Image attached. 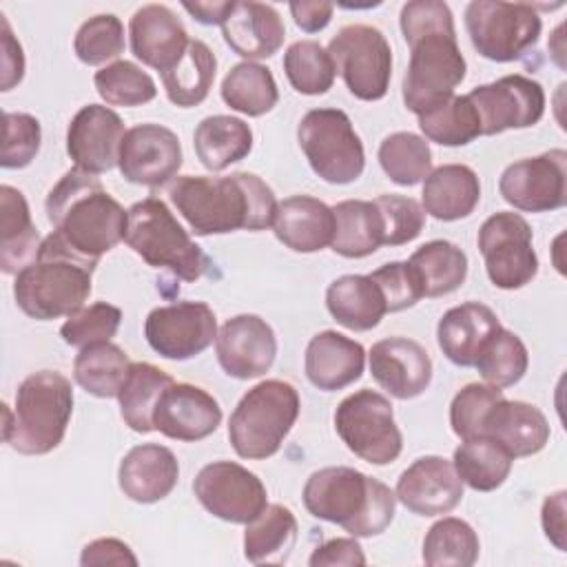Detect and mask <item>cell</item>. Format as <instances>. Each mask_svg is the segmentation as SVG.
Instances as JSON below:
<instances>
[{
    "label": "cell",
    "mask_w": 567,
    "mask_h": 567,
    "mask_svg": "<svg viewBox=\"0 0 567 567\" xmlns=\"http://www.w3.org/2000/svg\"><path fill=\"white\" fill-rule=\"evenodd\" d=\"M221 423V408L217 399L193 383H171L153 412L157 432L173 441L195 443L210 436Z\"/></svg>",
    "instance_id": "cell-22"
},
{
    "label": "cell",
    "mask_w": 567,
    "mask_h": 567,
    "mask_svg": "<svg viewBox=\"0 0 567 567\" xmlns=\"http://www.w3.org/2000/svg\"><path fill=\"white\" fill-rule=\"evenodd\" d=\"M416 117L425 140L441 146H465L483 135L481 117L467 95H452Z\"/></svg>",
    "instance_id": "cell-45"
},
{
    "label": "cell",
    "mask_w": 567,
    "mask_h": 567,
    "mask_svg": "<svg viewBox=\"0 0 567 567\" xmlns=\"http://www.w3.org/2000/svg\"><path fill=\"white\" fill-rule=\"evenodd\" d=\"M465 29L478 55L492 62H514L536 47L543 20L527 2L474 0L465 9Z\"/></svg>",
    "instance_id": "cell-10"
},
{
    "label": "cell",
    "mask_w": 567,
    "mask_h": 567,
    "mask_svg": "<svg viewBox=\"0 0 567 567\" xmlns=\"http://www.w3.org/2000/svg\"><path fill=\"white\" fill-rule=\"evenodd\" d=\"M545 414L525 401L498 399L483 416L481 434L501 443L514 458L538 454L549 441Z\"/></svg>",
    "instance_id": "cell-29"
},
{
    "label": "cell",
    "mask_w": 567,
    "mask_h": 567,
    "mask_svg": "<svg viewBox=\"0 0 567 567\" xmlns=\"http://www.w3.org/2000/svg\"><path fill=\"white\" fill-rule=\"evenodd\" d=\"M124 24L113 13H97L84 20L75 33L73 51L86 66H100L124 53Z\"/></svg>",
    "instance_id": "cell-49"
},
{
    "label": "cell",
    "mask_w": 567,
    "mask_h": 567,
    "mask_svg": "<svg viewBox=\"0 0 567 567\" xmlns=\"http://www.w3.org/2000/svg\"><path fill=\"white\" fill-rule=\"evenodd\" d=\"M297 142L328 184H352L365 168V151L350 117L341 109H312L297 126Z\"/></svg>",
    "instance_id": "cell-9"
},
{
    "label": "cell",
    "mask_w": 567,
    "mask_h": 567,
    "mask_svg": "<svg viewBox=\"0 0 567 567\" xmlns=\"http://www.w3.org/2000/svg\"><path fill=\"white\" fill-rule=\"evenodd\" d=\"M532 241V226L514 210H498L483 221L476 244L496 288L518 290L538 275V255Z\"/></svg>",
    "instance_id": "cell-13"
},
{
    "label": "cell",
    "mask_w": 567,
    "mask_h": 567,
    "mask_svg": "<svg viewBox=\"0 0 567 567\" xmlns=\"http://www.w3.org/2000/svg\"><path fill=\"white\" fill-rule=\"evenodd\" d=\"M326 308L337 323L365 332L388 315L385 297L370 275H341L326 290Z\"/></svg>",
    "instance_id": "cell-32"
},
{
    "label": "cell",
    "mask_w": 567,
    "mask_h": 567,
    "mask_svg": "<svg viewBox=\"0 0 567 567\" xmlns=\"http://www.w3.org/2000/svg\"><path fill=\"white\" fill-rule=\"evenodd\" d=\"M144 337L159 357L186 361L217 339V317L206 301H175L148 312Z\"/></svg>",
    "instance_id": "cell-16"
},
{
    "label": "cell",
    "mask_w": 567,
    "mask_h": 567,
    "mask_svg": "<svg viewBox=\"0 0 567 567\" xmlns=\"http://www.w3.org/2000/svg\"><path fill=\"white\" fill-rule=\"evenodd\" d=\"M328 53L357 100L377 102L385 97L392 78V49L381 29L346 24L330 40Z\"/></svg>",
    "instance_id": "cell-12"
},
{
    "label": "cell",
    "mask_w": 567,
    "mask_h": 567,
    "mask_svg": "<svg viewBox=\"0 0 567 567\" xmlns=\"http://www.w3.org/2000/svg\"><path fill=\"white\" fill-rule=\"evenodd\" d=\"M95 266L97 261L75 257L49 235L38 257L16 275L13 299L27 317L38 321L69 317L89 299Z\"/></svg>",
    "instance_id": "cell-6"
},
{
    "label": "cell",
    "mask_w": 567,
    "mask_h": 567,
    "mask_svg": "<svg viewBox=\"0 0 567 567\" xmlns=\"http://www.w3.org/2000/svg\"><path fill=\"white\" fill-rule=\"evenodd\" d=\"M131 363L133 361L120 346L111 341L93 343L80 348V352L75 354L73 379L84 392L97 399H117L128 377Z\"/></svg>",
    "instance_id": "cell-38"
},
{
    "label": "cell",
    "mask_w": 567,
    "mask_h": 567,
    "mask_svg": "<svg viewBox=\"0 0 567 567\" xmlns=\"http://www.w3.org/2000/svg\"><path fill=\"white\" fill-rule=\"evenodd\" d=\"M221 370L233 379H257L266 374L277 357V337L259 315H235L221 323L215 339Z\"/></svg>",
    "instance_id": "cell-19"
},
{
    "label": "cell",
    "mask_w": 567,
    "mask_h": 567,
    "mask_svg": "<svg viewBox=\"0 0 567 567\" xmlns=\"http://www.w3.org/2000/svg\"><path fill=\"white\" fill-rule=\"evenodd\" d=\"M233 0L228 2H184V9L199 22V24H219L233 9Z\"/></svg>",
    "instance_id": "cell-60"
},
{
    "label": "cell",
    "mask_w": 567,
    "mask_h": 567,
    "mask_svg": "<svg viewBox=\"0 0 567 567\" xmlns=\"http://www.w3.org/2000/svg\"><path fill=\"white\" fill-rule=\"evenodd\" d=\"M93 84L109 106H142L157 95L155 80L128 60H115L95 71Z\"/></svg>",
    "instance_id": "cell-48"
},
{
    "label": "cell",
    "mask_w": 567,
    "mask_h": 567,
    "mask_svg": "<svg viewBox=\"0 0 567 567\" xmlns=\"http://www.w3.org/2000/svg\"><path fill=\"white\" fill-rule=\"evenodd\" d=\"M334 235L330 248L346 259H361L385 246L379 206L368 199H343L332 206Z\"/></svg>",
    "instance_id": "cell-33"
},
{
    "label": "cell",
    "mask_w": 567,
    "mask_h": 567,
    "mask_svg": "<svg viewBox=\"0 0 567 567\" xmlns=\"http://www.w3.org/2000/svg\"><path fill=\"white\" fill-rule=\"evenodd\" d=\"M372 281L381 288L385 297L388 312H399L412 308L423 299V288L416 270L408 261H390L370 272Z\"/></svg>",
    "instance_id": "cell-54"
},
{
    "label": "cell",
    "mask_w": 567,
    "mask_h": 567,
    "mask_svg": "<svg viewBox=\"0 0 567 567\" xmlns=\"http://www.w3.org/2000/svg\"><path fill=\"white\" fill-rule=\"evenodd\" d=\"M215 71L217 58L213 49L204 40H190L182 60L171 71L162 73L166 97L179 109L202 104L210 93Z\"/></svg>",
    "instance_id": "cell-37"
},
{
    "label": "cell",
    "mask_w": 567,
    "mask_h": 567,
    "mask_svg": "<svg viewBox=\"0 0 567 567\" xmlns=\"http://www.w3.org/2000/svg\"><path fill=\"white\" fill-rule=\"evenodd\" d=\"M131 51L142 64L171 71L184 55L190 38L184 22L166 4H144L128 22Z\"/></svg>",
    "instance_id": "cell-24"
},
{
    "label": "cell",
    "mask_w": 567,
    "mask_h": 567,
    "mask_svg": "<svg viewBox=\"0 0 567 567\" xmlns=\"http://www.w3.org/2000/svg\"><path fill=\"white\" fill-rule=\"evenodd\" d=\"M80 565L82 567H89V565H131V567H135L137 558L124 540L97 538V540H91L89 545H84V549L80 554Z\"/></svg>",
    "instance_id": "cell-56"
},
{
    "label": "cell",
    "mask_w": 567,
    "mask_h": 567,
    "mask_svg": "<svg viewBox=\"0 0 567 567\" xmlns=\"http://www.w3.org/2000/svg\"><path fill=\"white\" fill-rule=\"evenodd\" d=\"M171 383H173V377L162 368L146 361L131 363L128 377L117 394V401H120V414L133 432L148 434L155 430L153 412L162 392Z\"/></svg>",
    "instance_id": "cell-39"
},
{
    "label": "cell",
    "mask_w": 567,
    "mask_h": 567,
    "mask_svg": "<svg viewBox=\"0 0 567 567\" xmlns=\"http://www.w3.org/2000/svg\"><path fill=\"white\" fill-rule=\"evenodd\" d=\"M501 328L496 312L478 301H465L450 308L436 326L441 352L461 368H474L483 346Z\"/></svg>",
    "instance_id": "cell-30"
},
{
    "label": "cell",
    "mask_w": 567,
    "mask_h": 567,
    "mask_svg": "<svg viewBox=\"0 0 567 567\" xmlns=\"http://www.w3.org/2000/svg\"><path fill=\"white\" fill-rule=\"evenodd\" d=\"M481 202L478 175L467 164H443L423 179L421 206L439 221L465 219Z\"/></svg>",
    "instance_id": "cell-31"
},
{
    "label": "cell",
    "mask_w": 567,
    "mask_h": 567,
    "mask_svg": "<svg viewBox=\"0 0 567 567\" xmlns=\"http://www.w3.org/2000/svg\"><path fill=\"white\" fill-rule=\"evenodd\" d=\"M292 18H295V24L306 31V33H317L321 29L328 27V22L332 20V11H334V4L330 2H290L288 4Z\"/></svg>",
    "instance_id": "cell-59"
},
{
    "label": "cell",
    "mask_w": 567,
    "mask_h": 567,
    "mask_svg": "<svg viewBox=\"0 0 567 567\" xmlns=\"http://www.w3.org/2000/svg\"><path fill=\"white\" fill-rule=\"evenodd\" d=\"M124 133V122L113 109L86 104L69 122L66 153L80 171L91 175L109 173L117 166Z\"/></svg>",
    "instance_id": "cell-20"
},
{
    "label": "cell",
    "mask_w": 567,
    "mask_h": 567,
    "mask_svg": "<svg viewBox=\"0 0 567 567\" xmlns=\"http://www.w3.org/2000/svg\"><path fill=\"white\" fill-rule=\"evenodd\" d=\"M385 228V246H401L416 239L425 226L423 206L405 195L385 193L374 199Z\"/></svg>",
    "instance_id": "cell-53"
},
{
    "label": "cell",
    "mask_w": 567,
    "mask_h": 567,
    "mask_svg": "<svg viewBox=\"0 0 567 567\" xmlns=\"http://www.w3.org/2000/svg\"><path fill=\"white\" fill-rule=\"evenodd\" d=\"M452 465L463 485L476 492H494L507 481L514 456L494 439L476 436L463 441L454 450Z\"/></svg>",
    "instance_id": "cell-41"
},
{
    "label": "cell",
    "mask_w": 567,
    "mask_h": 567,
    "mask_svg": "<svg viewBox=\"0 0 567 567\" xmlns=\"http://www.w3.org/2000/svg\"><path fill=\"white\" fill-rule=\"evenodd\" d=\"M193 492L208 514L235 525L250 523L268 505L261 478L235 461L204 465L193 481Z\"/></svg>",
    "instance_id": "cell-14"
},
{
    "label": "cell",
    "mask_w": 567,
    "mask_h": 567,
    "mask_svg": "<svg viewBox=\"0 0 567 567\" xmlns=\"http://www.w3.org/2000/svg\"><path fill=\"white\" fill-rule=\"evenodd\" d=\"M51 237L75 257H100L124 241L128 210L106 193L102 182L80 168H69L44 202Z\"/></svg>",
    "instance_id": "cell-3"
},
{
    "label": "cell",
    "mask_w": 567,
    "mask_h": 567,
    "mask_svg": "<svg viewBox=\"0 0 567 567\" xmlns=\"http://www.w3.org/2000/svg\"><path fill=\"white\" fill-rule=\"evenodd\" d=\"M226 44L246 62L272 58L286 38L279 11L266 2H235L221 22Z\"/></svg>",
    "instance_id": "cell-27"
},
{
    "label": "cell",
    "mask_w": 567,
    "mask_h": 567,
    "mask_svg": "<svg viewBox=\"0 0 567 567\" xmlns=\"http://www.w3.org/2000/svg\"><path fill=\"white\" fill-rule=\"evenodd\" d=\"M370 374L381 390L399 401L423 394L432 383L427 350L408 337H388L370 348Z\"/></svg>",
    "instance_id": "cell-21"
},
{
    "label": "cell",
    "mask_w": 567,
    "mask_h": 567,
    "mask_svg": "<svg viewBox=\"0 0 567 567\" xmlns=\"http://www.w3.org/2000/svg\"><path fill=\"white\" fill-rule=\"evenodd\" d=\"M122 323V310L106 301H95L91 306H82L60 328V337L64 343L73 348H86L93 343L111 341Z\"/></svg>",
    "instance_id": "cell-50"
},
{
    "label": "cell",
    "mask_w": 567,
    "mask_h": 567,
    "mask_svg": "<svg viewBox=\"0 0 567 567\" xmlns=\"http://www.w3.org/2000/svg\"><path fill=\"white\" fill-rule=\"evenodd\" d=\"M0 213H2L0 268L7 275H18L38 257L42 241L31 221V213L24 195L9 184L0 186Z\"/></svg>",
    "instance_id": "cell-35"
},
{
    "label": "cell",
    "mask_w": 567,
    "mask_h": 567,
    "mask_svg": "<svg viewBox=\"0 0 567 567\" xmlns=\"http://www.w3.org/2000/svg\"><path fill=\"white\" fill-rule=\"evenodd\" d=\"M310 567H334V565H348V567H357V565H365V554L363 547L359 545V540L354 536L350 538H330L323 545L315 547L310 558H308Z\"/></svg>",
    "instance_id": "cell-55"
},
{
    "label": "cell",
    "mask_w": 567,
    "mask_h": 567,
    "mask_svg": "<svg viewBox=\"0 0 567 567\" xmlns=\"http://www.w3.org/2000/svg\"><path fill=\"white\" fill-rule=\"evenodd\" d=\"M182 159L184 155L177 133L162 124L144 122L126 128L117 168L131 184L159 188L177 177Z\"/></svg>",
    "instance_id": "cell-18"
},
{
    "label": "cell",
    "mask_w": 567,
    "mask_h": 567,
    "mask_svg": "<svg viewBox=\"0 0 567 567\" xmlns=\"http://www.w3.org/2000/svg\"><path fill=\"white\" fill-rule=\"evenodd\" d=\"M124 241L148 266L164 268L184 281H197L210 268L202 246L190 239L171 208L153 195L128 208Z\"/></svg>",
    "instance_id": "cell-8"
},
{
    "label": "cell",
    "mask_w": 567,
    "mask_h": 567,
    "mask_svg": "<svg viewBox=\"0 0 567 567\" xmlns=\"http://www.w3.org/2000/svg\"><path fill=\"white\" fill-rule=\"evenodd\" d=\"M334 430L346 447L370 465L394 463L403 450L390 399L370 388L348 394L337 405Z\"/></svg>",
    "instance_id": "cell-11"
},
{
    "label": "cell",
    "mask_w": 567,
    "mask_h": 567,
    "mask_svg": "<svg viewBox=\"0 0 567 567\" xmlns=\"http://www.w3.org/2000/svg\"><path fill=\"white\" fill-rule=\"evenodd\" d=\"M0 38H2V91H11L16 84L24 78V53L22 44L13 38V31L9 27V20L0 13Z\"/></svg>",
    "instance_id": "cell-57"
},
{
    "label": "cell",
    "mask_w": 567,
    "mask_h": 567,
    "mask_svg": "<svg viewBox=\"0 0 567 567\" xmlns=\"http://www.w3.org/2000/svg\"><path fill=\"white\" fill-rule=\"evenodd\" d=\"M301 410L299 392L281 379L250 388L228 419V441L237 456L264 461L279 452Z\"/></svg>",
    "instance_id": "cell-7"
},
{
    "label": "cell",
    "mask_w": 567,
    "mask_h": 567,
    "mask_svg": "<svg viewBox=\"0 0 567 567\" xmlns=\"http://www.w3.org/2000/svg\"><path fill=\"white\" fill-rule=\"evenodd\" d=\"M565 489H558L554 494H549L543 501V509H540V523H543V532L547 536V540L558 549L565 551L567 549V532H565Z\"/></svg>",
    "instance_id": "cell-58"
},
{
    "label": "cell",
    "mask_w": 567,
    "mask_h": 567,
    "mask_svg": "<svg viewBox=\"0 0 567 567\" xmlns=\"http://www.w3.org/2000/svg\"><path fill=\"white\" fill-rule=\"evenodd\" d=\"M408 264L416 270L423 297H445L458 290L467 277V255L447 239L419 246Z\"/></svg>",
    "instance_id": "cell-40"
},
{
    "label": "cell",
    "mask_w": 567,
    "mask_h": 567,
    "mask_svg": "<svg viewBox=\"0 0 567 567\" xmlns=\"http://www.w3.org/2000/svg\"><path fill=\"white\" fill-rule=\"evenodd\" d=\"M221 100L233 111L248 117L270 113L279 102V89L268 66L257 62H237L221 80Z\"/></svg>",
    "instance_id": "cell-42"
},
{
    "label": "cell",
    "mask_w": 567,
    "mask_h": 567,
    "mask_svg": "<svg viewBox=\"0 0 567 567\" xmlns=\"http://www.w3.org/2000/svg\"><path fill=\"white\" fill-rule=\"evenodd\" d=\"M272 233L295 252H319L332 244L334 213L317 197L290 195L277 204Z\"/></svg>",
    "instance_id": "cell-28"
},
{
    "label": "cell",
    "mask_w": 567,
    "mask_h": 567,
    "mask_svg": "<svg viewBox=\"0 0 567 567\" xmlns=\"http://www.w3.org/2000/svg\"><path fill=\"white\" fill-rule=\"evenodd\" d=\"M498 193L516 210L549 213L567 204V151L551 148L505 166Z\"/></svg>",
    "instance_id": "cell-15"
},
{
    "label": "cell",
    "mask_w": 567,
    "mask_h": 567,
    "mask_svg": "<svg viewBox=\"0 0 567 567\" xmlns=\"http://www.w3.org/2000/svg\"><path fill=\"white\" fill-rule=\"evenodd\" d=\"M363 368V346L337 330L317 332L306 346V377L315 388L323 392H337L352 385L361 379Z\"/></svg>",
    "instance_id": "cell-26"
},
{
    "label": "cell",
    "mask_w": 567,
    "mask_h": 567,
    "mask_svg": "<svg viewBox=\"0 0 567 567\" xmlns=\"http://www.w3.org/2000/svg\"><path fill=\"white\" fill-rule=\"evenodd\" d=\"M474 368L485 383L509 388L525 377L529 368V352L516 332L501 326L483 346Z\"/></svg>",
    "instance_id": "cell-47"
},
{
    "label": "cell",
    "mask_w": 567,
    "mask_h": 567,
    "mask_svg": "<svg viewBox=\"0 0 567 567\" xmlns=\"http://www.w3.org/2000/svg\"><path fill=\"white\" fill-rule=\"evenodd\" d=\"M297 518L281 503L266 505L259 516L246 523L244 556L252 565H284L297 543Z\"/></svg>",
    "instance_id": "cell-34"
},
{
    "label": "cell",
    "mask_w": 567,
    "mask_h": 567,
    "mask_svg": "<svg viewBox=\"0 0 567 567\" xmlns=\"http://www.w3.org/2000/svg\"><path fill=\"white\" fill-rule=\"evenodd\" d=\"M503 399V390L489 383H467L463 385L450 403V425L461 439H476L481 434V423L485 412Z\"/></svg>",
    "instance_id": "cell-51"
},
{
    "label": "cell",
    "mask_w": 567,
    "mask_h": 567,
    "mask_svg": "<svg viewBox=\"0 0 567 567\" xmlns=\"http://www.w3.org/2000/svg\"><path fill=\"white\" fill-rule=\"evenodd\" d=\"M2 151H0V166L2 168H24L29 166L42 142V126L38 117L31 113H11L4 111L2 115Z\"/></svg>",
    "instance_id": "cell-52"
},
{
    "label": "cell",
    "mask_w": 567,
    "mask_h": 567,
    "mask_svg": "<svg viewBox=\"0 0 567 567\" xmlns=\"http://www.w3.org/2000/svg\"><path fill=\"white\" fill-rule=\"evenodd\" d=\"M399 24L410 47L401 95L405 109L421 115L454 95V89L465 80L467 62L456 42L452 9L445 2H405Z\"/></svg>",
    "instance_id": "cell-1"
},
{
    "label": "cell",
    "mask_w": 567,
    "mask_h": 567,
    "mask_svg": "<svg viewBox=\"0 0 567 567\" xmlns=\"http://www.w3.org/2000/svg\"><path fill=\"white\" fill-rule=\"evenodd\" d=\"M171 202L199 237L233 230H264L272 226L277 197L255 173L177 175L171 184Z\"/></svg>",
    "instance_id": "cell-2"
},
{
    "label": "cell",
    "mask_w": 567,
    "mask_h": 567,
    "mask_svg": "<svg viewBox=\"0 0 567 567\" xmlns=\"http://www.w3.org/2000/svg\"><path fill=\"white\" fill-rule=\"evenodd\" d=\"M396 501L419 516L450 514L463 498V481L452 461L430 454L416 458L396 481Z\"/></svg>",
    "instance_id": "cell-23"
},
{
    "label": "cell",
    "mask_w": 567,
    "mask_h": 567,
    "mask_svg": "<svg viewBox=\"0 0 567 567\" xmlns=\"http://www.w3.org/2000/svg\"><path fill=\"white\" fill-rule=\"evenodd\" d=\"M379 164L399 186H416L432 173L430 142L410 131H396L379 144Z\"/></svg>",
    "instance_id": "cell-44"
},
{
    "label": "cell",
    "mask_w": 567,
    "mask_h": 567,
    "mask_svg": "<svg viewBox=\"0 0 567 567\" xmlns=\"http://www.w3.org/2000/svg\"><path fill=\"white\" fill-rule=\"evenodd\" d=\"M193 146L202 166L219 173L252 151V131L241 117L208 115L197 124Z\"/></svg>",
    "instance_id": "cell-36"
},
{
    "label": "cell",
    "mask_w": 567,
    "mask_h": 567,
    "mask_svg": "<svg viewBox=\"0 0 567 567\" xmlns=\"http://www.w3.org/2000/svg\"><path fill=\"white\" fill-rule=\"evenodd\" d=\"M179 478V465L166 445L142 443L131 447L117 467L122 494L135 503L151 505L166 498Z\"/></svg>",
    "instance_id": "cell-25"
},
{
    "label": "cell",
    "mask_w": 567,
    "mask_h": 567,
    "mask_svg": "<svg viewBox=\"0 0 567 567\" xmlns=\"http://www.w3.org/2000/svg\"><path fill=\"white\" fill-rule=\"evenodd\" d=\"M478 534L456 516L436 520L423 538V563L430 567H470L478 560Z\"/></svg>",
    "instance_id": "cell-43"
},
{
    "label": "cell",
    "mask_w": 567,
    "mask_h": 567,
    "mask_svg": "<svg viewBox=\"0 0 567 567\" xmlns=\"http://www.w3.org/2000/svg\"><path fill=\"white\" fill-rule=\"evenodd\" d=\"M301 498L310 516L334 523L354 538L383 534L396 514V494L379 478L348 465L312 472Z\"/></svg>",
    "instance_id": "cell-4"
},
{
    "label": "cell",
    "mask_w": 567,
    "mask_h": 567,
    "mask_svg": "<svg viewBox=\"0 0 567 567\" xmlns=\"http://www.w3.org/2000/svg\"><path fill=\"white\" fill-rule=\"evenodd\" d=\"M481 117L483 135H498L509 128H529L545 115L543 84L520 75H503L467 93Z\"/></svg>",
    "instance_id": "cell-17"
},
{
    "label": "cell",
    "mask_w": 567,
    "mask_h": 567,
    "mask_svg": "<svg viewBox=\"0 0 567 567\" xmlns=\"http://www.w3.org/2000/svg\"><path fill=\"white\" fill-rule=\"evenodd\" d=\"M2 441L27 456L53 452L73 414V385L58 370H38L22 379L16 403H2Z\"/></svg>",
    "instance_id": "cell-5"
},
{
    "label": "cell",
    "mask_w": 567,
    "mask_h": 567,
    "mask_svg": "<svg viewBox=\"0 0 567 567\" xmlns=\"http://www.w3.org/2000/svg\"><path fill=\"white\" fill-rule=\"evenodd\" d=\"M284 71L290 86L301 95H323L332 89L337 69L317 40H297L284 53Z\"/></svg>",
    "instance_id": "cell-46"
}]
</instances>
